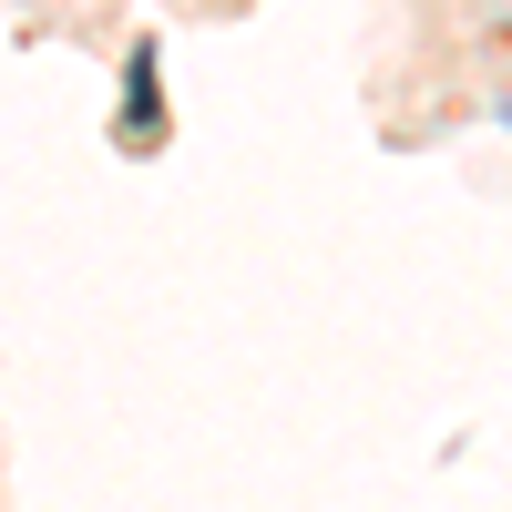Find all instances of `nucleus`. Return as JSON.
<instances>
[{
    "label": "nucleus",
    "mask_w": 512,
    "mask_h": 512,
    "mask_svg": "<svg viewBox=\"0 0 512 512\" xmlns=\"http://www.w3.org/2000/svg\"><path fill=\"white\" fill-rule=\"evenodd\" d=\"M154 113H164V82H154V41H144V52L134 62H123V144H154Z\"/></svg>",
    "instance_id": "f257e3e1"
},
{
    "label": "nucleus",
    "mask_w": 512,
    "mask_h": 512,
    "mask_svg": "<svg viewBox=\"0 0 512 512\" xmlns=\"http://www.w3.org/2000/svg\"><path fill=\"white\" fill-rule=\"evenodd\" d=\"M502 123H512V93H502Z\"/></svg>",
    "instance_id": "f03ea898"
}]
</instances>
